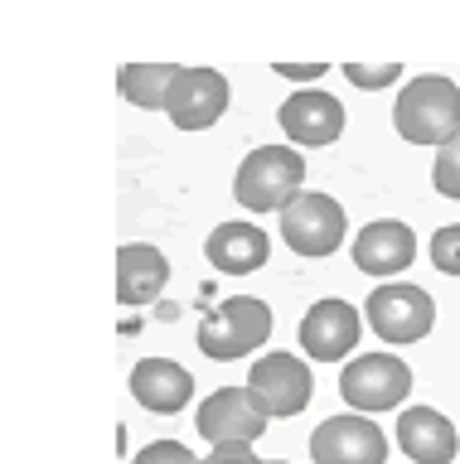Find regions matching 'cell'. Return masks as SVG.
Returning <instances> with one entry per match:
<instances>
[{
  "instance_id": "cell-23",
  "label": "cell",
  "mask_w": 460,
  "mask_h": 464,
  "mask_svg": "<svg viewBox=\"0 0 460 464\" xmlns=\"http://www.w3.org/2000/svg\"><path fill=\"white\" fill-rule=\"evenodd\" d=\"M204 464H262L252 455V445H213Z\"/></svg>"
},
{
  "instance_id": "cell-22",
  "label": "cell",
  "mask_w": 460,
  "mask_h": 464,
  "mask_svg": "<svg viewBox=\"0 0 460 464\" xmlns=\"http://www.w3.org/2000/svg\"><path fill=\"white\" fill-rule=\"evenodd\" d=\"M132 464H204V459H194V450L180 440H151Z\"/></svg>"
},
{
  "instance_id": "cell-13",
  "label": "cell",
  "mask_w": 460,
  "mask_h": 464,
  "mask_svg": "<svg viewBox=\"0 0 460 464\" xmlns=\"http://www.w3.org/2000/svg\"><path fill=\"white\" fill-rule=\"evenodd\" d=\"M281 130L291 145H329L344 130V102L320 92V87H300L281 102Z\"/></svg>"
},
{
  "instance_id": "cell-17",
  "label": "cell",
  "mask_w": 460,
  "mask_h": 464,
  "mask_svg": "<svg viewBox=\"0 0 460 464\" xmlns=\"http://www.w3.org/2000/svg\"><path fill=\"white\" fill-rule=\"evenodd\" d=\"M170 281V261L151 242H126L117 252V300L122 304H155Z\"/></svg>"
},
{
  "instance_id": "cell-18",
  "label": "cell",
  "mask_w": 460,
  "mask_h": 464,
  "mask_svg": "<svg viewBox=\"0 0 460 464\" xmlns=\"http://www.w3.org/2000/svg\"><path fill=\"white\" fill-rule=\"evenodd\" d=\"M175 78H180L175 63H122L117 87H122V97L132 102V107H141V111H165Z\"/></svg>"
},
{
  "instance_id": "cell-1",
  "label": "cell",
  "mask_w": 460,
  "mask_h": 464,
  "mask_svg": "<svg viewBox=\"0 0 460 464\" xmlns=\"http://www.w3.org/2000/svg\"><path fill=\"white\" fill-rule=\"evenodd\" d=\"M393 126L407 145H441L460 136V87L441 72H426V78H412L397 92L393 107Z\"/></svg>"
},
{
  "instance_id": "cell-21",
  "label": "cell",
  "mask_w": 460,
  "mask_h": 464,
  "mask_svg": "<svg viewBox=\"0 0 460 464\" xmlns=\"http://www.w3.org/2000/svg\"><path fill=\"white\" fill-rule=\"evenodd\" d=\"M344 78L354 87H364V92H378V87L397 82L402 78V63H383V68H368V63H344Z\"/></svg>"
},
{
  "instance_id": "cell-12",
  "label": "cell",
  "mask_w": 460,
  "mask_h": 464,
  "mask_svg": "<svg viewBox=\"0 0 460 464\" xmlns=\"http://www.w3.org/2000/svg\"><path fill=\"white\" fill-rule=\"evenodd\" d=\"M416 256V237L407 223H397V218H373V223L354 237V266L364 276H378L387 285L397 271H407Z\"/></svg>"
},
{
  "instance_id": "cell-4",
  "label": "cell",
  "mask_w": 460,
  "mask_h": 464,
  "mask_svg": "<svg viewBox=\"0 0 460 464\" xmlns=\"http://www.w3.org/2000/svg\"><path fill=\"white\" fill-rule=\"evenodd\" d=\"M364 310H368V329L378 334L383 343H397V348L426 339L431 324H436V300H431V290L412 285V281L373 285Z\"/></svg>"
},
{
  "instance_id": "cell-25",
  "label": "cell",
  "mask_w": 460,
  "mask_h": 464,
  "mask_svg": "<svg viewBox=\"0 0 460 464\" xmlns=\"http://www.w3.org/2000/svg\"><path fill=\"white\" fill-rule=\"evenodd\" d=\"M271 464H286V459H271Z\"/></svg>"
},
{
  "instance_id": "cell-15",
  "label": "cell",
  "mask_w": 460,
  "mask_h": 464,
  "mask_svg": "<svg viewBox=\"0 0 460 464\" xmlns=\"http://www.w3.org/2000/svg\"><path fill=\"white\" fill-rule=\"evenodd\" d=\"M132 397L155 416H175L194 397V377L175 358H141L132 368Z\"/></svg>"
},
{
  "instance_id": "cell-24",
  "label": "cell",
  "mask_w": 460,
  "mask_h": 464,
  "mask_svg": "<svg viewBox=\"0 0 460 464\" xmlns=\"http://www.w3.org/2000/svg\"><path fill=\"white\" fill-rule=\"evenodd\" d=\"M277 72L296 82H310V78H325V63H277Z\"/></svg>"
},
{
  "instance_id": "cell-10",
  "label": "cell",
  "mask_w": 460,
  "mask_h": 464,
  "mask_svg": "<svg viewBox=\"0 0 460 464\" xmlns=\"http://www.w3.org/2000/svg\"><path fill=\"white\" fill-rule=\"evenodd\" d=\"M194 426L209 445H252L267 430V416L252 406L248 387H219L213 397H204Z\"/></svg>"
},
{
  "instance_id": "cell-7",
  "label": "cell",
  "mask_w": 460,
  "mask_h": 464,
  "mask_svg": "<svg viewBox=\"0 0 460 464\" xmlns=\"http://www.w3.org/2000/svg\"><path fill=\"white\" fill-rule=\"evenodd\" d=\"M344 232H349L344 208H339V198H329V194H296L281 208V237L296 256L320 261L329 252H339Z\"/></svg>"
},
{
  "instance_id": "cell-11",
  "label": "cell",
  "mask_w": 460,
  "mask_h": 464,
  "mask_svg": "<svg viewBox=\"0 0 460 464\" xmlns=\"http://www.w3.org/2000/svg\"><path fill=\"white\" fill-rule=\"evenodd\" d=\"M358 329L364 324H358V310L349 300H320V304L306 310L296 339H300V348H306L315 362H339V358H349L358 348Z\"/></svg>"
},
{
  "instance_id": "cell-20",
  "label": "cell",
  "mask_w": 460,
  "mask_h": 464,
  "mask_svg": "<svg viewBox=\"0 0 460 464\" xmlns=\"http://www.w3.org/2000/svg\"><path fill=\"white\" fill-rule=\"evenodd\" d=\"M431 266L441 276H460V223H445L431 232Z\"/></svg>"
},
{
  "instance_id": "cell-6",
  "label": "cell",
  "mask_w": 460,
  "mask_h": 464,
  "mask_svg": "<svg viewBox=\"0 0 460 464\" xmlns=\"http://www.w3.org/2000/svg\"><path fill=\"white\" fill-rule=\"evenodd\" d=\"M339 392L358 416L393 411V406H402L412 392V368L397 353H364L339 372Z\"/></svg>"
},
{
  "instance_id": "cell-19",
  "label": "cell",
  "mask_w": 460,
  "mask_h": 464,
  "mask_svg": "<svg viewBox=\"0 0 460 464\" xmlns=\"http://www.w3.org/2000/svg\"><path fill=\"white\" fill-rule=\"evenodd\" d=\"M431 184H436L441 198H460V136L445 140L436 150V165H431Z\"/></svg>"
},
{
  "instance_id": "cell-16",
  "label": "cell",
  "mask_w": 460,
  "mask_h": 464,
  "mask_svg": "<svg viewBox=\"0 0 460 464\" xmlns=\"http://www.w3.org/2000/svg\"><path fill=\"white\" fill-rule=\"evenodd\" d=\"M204 256H209V266L223 271V276H252V271L267 266L271 242H267V232L252 227V223H219L204 242Z\"/></svg>"
},
{
  "instance_id": "cell-8",
  "label": "cell",
  "mask_w": 460,
  "mask_h": 464,
  "mask_svg": "<svg viewBox=\"0 0 460 464\" xmlns=\"http://www.w3.org/2000/svg\"><path fill=\"white\" fill-rule=\"evenodd\" d=\"M310 459L315 464H383L387 459V435L368 416H329L310 435Z\"/></svg>"
},
{
  "instance_id": "cell-3",
  "label": "cell",
  "mask_w": 460,
  "mask_h": 464,
  "mask_svg": "<svg viewBox=\"0 0 460 464\" xmlns=\"http://www.w3.org/2000/svg\"><path fill=\"white\" fill-rule=\"evenodd\" d=\"M271 339V304L257 300V295H233L223 304L199 319V348L213 358V362H233V358H248L252 348H262Z\"/></svg>"
},
{
  "instance_id": "cell-14",
  "label": "cell",
  "mask_w": 460,
  "mask_h": 464,
  "mask_svg": "<svg viewBox=\"0 0 460 464\" xmlns=\"http://www.w3.org/2000/svg\"><path fill=\"white\" fill-rule=\"evenodd\" d=\"M397 445L402 455L416 464H451L460 450V430L455 420H445L436 406H407L397 416Z\"/></svg>"
},
{
  "instance_id": "cell-5",
  "label": "cell",
  "mask_w": 460,
  "mask_h": 464,
  "mask_svg": "<svg viewBox=\"0 0 460 464\" xmlns=\"http://www.w3.org/2000/svg\"><path fill=\"white\" fill-rule=\"evenodd\" d=\"M310 392H315V377L296 353H262L248 372V397L267 420L300 416L310 406Z\"/></svg>"
},
{
  "instance_id": "cell-2",
  "label": "cell",
  "mask_w": 460,
  "mask_h": 464,
  "mask_svg": "<svg viewBox=\"0 0 460 464\" xmlns=\"http://www.w3.org/2000/svg\"><path fill=\"white\" fill-rule=\"evenodd\" d=\"M306 184V155L296 145H257L242 155L233 194L248 213H281Z\"/></svg>"
},
{
  "instance_id": "cell-9",
  "label": "cell",
  "mask_w": 460,
  "mask_h": 464,
  "mask_svg": "<svg viewBox=\"0 0 460 464\" xmlns=\"http://www.w3.org/2000/svg\"><path fill=\"white\" fill-rule=\"evenodd\" d=\"M228 111V78L213 68H180L175 87H170L165 116L180 130H209Z\"/></svg>"
}]
</instances>
